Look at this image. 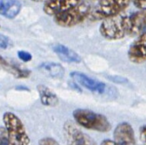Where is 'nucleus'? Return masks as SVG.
Here are the masks:
<instances>
[{
	"instance_id": "13",
	"label": "nucleus",
	"mask_w": 146,
	"mask_h": 145,
	"mask_svg": "<svg viewBox=\"0 0 146 145\" xmlns=\"http://www.w3.org/2000/svg\"><path fill=\"white\" fill-rule=\"evenodd\" d=\"M52 50L58 56V58L66 63H75L79 64L81 62L80 56L73 51L72 49L68 48V46L62 45V44H56L52 46Z\"/></svg>"
},
{
	"instance_id": "6",
	"label": "nucleus",
	"mask_w": 146,
	"mask_h": 145,
	"mask_svg": "<svg viewBox=\"0 0 146 145\" xmlns=\"http://www.w3.org/2000/svg\"><path fill=\"white\" fill-rule=\"evenodd\" d=\"M63 134L68 145H97L92 138L82 132L71 120L64 123Z\"/></svg>"
},
{
	"instance_id": "24",
	"label": "nucleus",
	"mask_w": 146,
	"mask_h": 145,
	"mask_svg": "<svg viewBox=\"0 0 146 145\" xmlns=\"http://www.w3.org/2000/svg\"><path fill=\"white\" fill-rule=\"evenodd\" d=\"M84 1H86V2H88V3H94V2H98V1H100V0H84Z\"/></svg>"
},
{
	"instance_id": "1",
	"label": "nucleus",
	"mask_w": 146,
	"mask_h": 145,
	"mask_svg": "<svg viewBox=\"0 0 146 145\" xmlns=\"http://www.w3.org/2000/svg\"><path fill=\"white\" fill-rule=\"evenodd\" d=\"M73 117L78 126L87 130L108 132L112 128L110 122L104 115L88 109H75L73 112Z\"/></svg>"
},
{
	"instance_id": "20",
	"label": "nucleus",
	"mask_w": 146,
	"mask_h": 145,
	"mask_svg": "<svg viewBox=\"0 0 146 145\" xmlns=\"http://www.w3.org/2000/svg\"><path fill=\"white\" fill-rule=\"evenodd\" d=\"M38 145H60L56 140L51 138H44L38 141Z\"/></svg>"
},
{
	"instance_id": "7",
	"label": "nucleus",
	"mask_w": 146,
	"mask_h": 145,
	"mask_svg": "<svg viewBox=\"0 0 146 145\" xmlns=\"http://www.w3.org/2000/svg\"><path fill=\"white\" fill-rule=\"evenodd\" d=\"M126 28L127 36H139L146 32V9L127 15Z\"/></svg>"
},
{
	"instance_id": "9",
	"label": "nucleus",
	"mask_w": 146,
	"mask_h": 145,
	"mask_svg": "<svg viewBox=\"0 0 146 145\" xmlns=\"http://www.w3.org/2000/svg\"><path fill=\"white\" fill-rule=\"evenodd\" d=\"M130 62L139 64L146 62V32L138 36L132 43L127 52Z\"/></svg>"
},
{
	"instance_id": "23",
	"label": "nucleus",
	"mask_w": 146,
	"mask_h": 145,
	"mask_svg": "<svg viewBox=\"0 0 146 145\" xmlns=\"http://www.w3.org/2000/svg\"><path fill=\"white\" fill-rule=\"evenodd\" d=\"M100 145H115V144L111 139H104L101 142Z\"/></svg>"
},
{
	"instance_id": "10",
	"label": "nucleus",
	"mask_w": 146,
	"mask_h": 145,
	"mask_svg": "<svg viewBox=\"0 0 146 145\" xmlns=\"http://www.w3.org/2000/svg\"><path fill=\"white\" fill-rule=\"evenodd\" d=\"M70 77L75 83H79L80 85L92 92H95L98 94H104L105 92L106 84L104 83L94 80L84 73L79 71H73L70 73Z\"/></svg>"
},
{
	"instance_id": "3",
	"label": "nucleus",
	"mask_w": 146,
	"mask_h": 145,
	"mask_svg": "<svg viewBox=\"0 0 146 145\" xmlns=\"http://www.w3.org/2000/svg\"><path fill=\"white\" fill-rule=\"evenodd\" d=\"M92 7V3L83 0L77 6L54 15V21L63 28L76 26L88 19Z\"/></svg>"
},
{
	"instance_id": "18",
	"label": "nucleus",
	"mask_w": 146,
	"mask_h": 145,
	"mask_svg": "<svg viewBox=\"0 0 146 145\" xmlns=\"http://www.w3.org/2000/svg\"><path fill=\"white\" fill-rule=\"evenodd\" d=\"M17 56L22 62H25V63L30 62L33 58L32 54L28 52H26V51H18Z\"/></svg>"
},
{
	"instance_id": "5",
	"label": "nucleus",
	"mask_w": 146,
	"mask_h": 145,
	"mask_svg": "<svg viewBox=\"0 0 146 145\" xmlns=\"http://www.w3.org/2000/svg\"><path fill=\"white\" fill-rule=\"evenodd\" d=\"M127 15H118L116 16L104 20L99 27L101 35L109 40H118L127 36L126 28Z\"/></svg>"
},
{
	"instance_id": "14",
	"label": "nucleus",
	"mask_w": 146,
	"mask_h": 145,
	"mask_svg": "<svg viewBox=\"0 0 146 145\" xmlns=\"http://www.w3.org/2000/svg\"><path fill=\"white\" fill-rule=\"evenodd\" d=\"M21 10V3L19 0H0V15L14 19Z\"/></svg>"
},
{
	"instance_id": "8",
	"label": "nucleus",
	"mask_w": 146,
	"mask_h": 145,
	"mask_svg": "<svg viewBox=\"0 0 146 145\" xmlns=\"http://www.w3.org/2000/svg\"><path fill=\"white\" fill-rule=\"evenodd\" d=\"M115 145H136L135 134L133 126L128 122L119 123L114 130Z\"/></svg>"
},
{
	"instance_id": "2",
	"label": "nucleus",
	"mask_w": 146,
	"mask_h": 145,
	"mask_svg": "<svg viewBox=\"0 0 146 145\" xmlns=\"http://www.w3.org/2000/svg\"><path fill=\"white\" fill-rule=\"evenodd\" d=\"M131 3V0H100L94 5L88 20L104 21L121 14Z\"/></svg>"
},
{
	"instance_id": "16",
	"label": "nucleus",
	"mask_w": 146,
	"mask_h": 145,
	"mask_svg": "<svg viewBox=\"0 0 146 145\" xmlns=\"http://www.w3.org/2000/svg\"><path fill=\"white\" fill-rule=\"evenodd\" d=\"M40 70L52 78H62L64 75L63 67L57 63L45 62L39 65Z\"/></svg>"
},
{
	"instance_id": "4",
	"label": "nucleus",
	"mask_w": 146,
	"mask_h": 145,
	"mask_svg": "<svg viewBox=\"0 0 146 145\" xmlns=\"http://www.w3.org/2000/svg\"><path fill=\"white\" fill-rule=\"evenodd\" d=\"M3 122L8 137L13 144H30V138L27 130L17 115L11 112L4 113L3 115Z\"/></svg>"
},
{
	"instance_id": "19",
	"label": "nucleus",
	"mask_w": 146,
	"mask_h": 145,
	"mask_svg": "<svg viewBox=\"0 0 146 145\" xmlns=\"http://www.w3.org/2000/svg\"><path fill=\"white\" fill-rule=\"evenodd\" d=\"M10 45V40L4 34H0V49H7Z\"/></svg>"
},
{
	"instance_id": "17",
	"label": "nucleus",
	"mask_w": 146,
	"mask_h": 145,
	"mask_svg": "<svg viewBox=\"0 0 146 145\" xmlns=\"http://www.w3.org/2000/svg\"><path fill=\"white\" fill-rule=\"evenodd\" d=\"M0 145H14L9 140L4 127H0Z\"/></svg>"
},
{
	"instance_id": "25",
	"label": "nucleus",
	"mask_w": 146,
	"mask_h": 145,
	"mask_svg": "<svg viewBox=\"0 0 146 145\" xmlns=\"http://www.w3.org/2000/svg\"><path fill=\"white\" fill-rule=\"evenodd\" d=\"M33 2H36V3H40V2H47L48 0H31Z\"/></svg>"
},
{
	"instance_id": "21",
	"label": "nucleus",
	"mask_w": 146,
	"mask_h": 145,
	"mask_svg": "<svg viewBox=\"0 0 146 145\" xmlns=\"http://www.w3.org/2000/svg\"><path fill=\"white\" fill-rule=\"evenodd\" d=\"M131 2H133L134 6L139 9V10L146 9V0H131Z\"/></svg>"
},
{
	"instance_id": "15",
	"label": "nucleus",
	"mask_w": 146,
	"mask_h": 145,
	"mask_svg": "<svg viewBox=\"0 0 146 145\" xmlns=\"http://www.w3.org/2000/svg\"><path fill=\"white\" fill-rule=\"evenodd\" d=\"M37 90L39 95L40 102L46 107H56L59 103L58 97L48 87L43 84L37 86Z\"/></svg>"
},
{
	"instance_id": "12",
	"label": "nucleus",
	"mask_w": 146,
	"mask_h": 145,
	"mask_svg": "<svg viewBox=\"0 0 146 145\" xmlns=\"http://www.w3.org/2000/svg\"><path fill=\"white\" fill-rule=\"evenodd\" d=\"M0 70H5L14 76L15 78H27L30 76L31 71L26 68H22L15 63H12L5 59L0 54Z\"/></svg>"
},
{
	"instance_id": "22",
	"label": "nucleus",
	"mask_w": 146,
	"mask_h": 145,
	"mask_svg": "<svg viewBox=\"0 0 146 145\" xmlns=\"http://www.w3.org/2000/svg\"><path fill=\"white\" fill-rule=\"evenodd\" d=\"M139 135L142 142L146 145V125H144L140 127L139 129Z\"/></svg>"
},
{
	"instance_id": "11",
	"label": "nucleus",
	"mask_w": 146,
	"mask_h": 145,
	"mask_svg": "<svg viewBox=\"0 0 146 145\" xmlns=\"http://www.w3.org/2000/svg\"><path fill=\"white\" fill-rule=\"evenodd\" d=\"M81 2L82 0H48L44 3L43 10L46 15L54 16L77 6Z\"/></svg>"
}]
</instances>
